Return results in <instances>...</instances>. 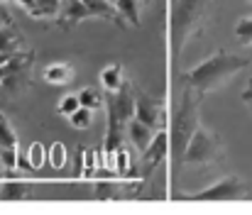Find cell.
Masks as SVG:
<instances>
[{
	"instance_id": "44dd1931",
	"label": "cell",
	"mask_w": 252,
	"mask_h": 215,
	"mask_svg": "<svg viewBox=\"0 0 252 215\" xmlns=\"http://www.w3.org/2000/svg\"><path fill=\"white\" fill-rule=\"evenodd\" d=\"M79 103L84 105V108H98L100 103H103V98H100V93L98 91H93V88H84L81 93H79Z\"/></svg>"
},
{
	"instance_id": "4fadbf2b",
	"label": "cell",
	"mask_w": 252,
	"mask_h": 215,
	"mask_svg": "<svg viewBox=\"0 0 252 215\" xmlns=\"http://www.w3.org/2000/svg\"><path fill=\"white\" fill-rule=\"evenodd\" d=\"M115 12L120 17V22L125 25H140V2L137 0H118L115 2Z\"/></svg>"
},
{
	"instance_id": "30bf717a",
	"label": "cell",
	"mask_w": 252,
	"mask_h": 215,
	"mask_svg": "<svg viewBox=\"0 0 252 215\" xmlns=\"http://www.w3.org/2000/svg\"><path fill=\"white\" fill-rule=\"evenodd\" d=\"M155 127H150V125H145V123H140V120H130V125H127V137H130V142H132V147L137 149V152H145L147 147H150V142H152V137H155Z\"/></svg>"
},
{
	"instance_id": "6da1fadb",
	"label": "cell",
	"mask_w": 252,
	"mask_h": 215,
	"mask_svg": "<svg viewBox=\"0 0 252 215\" xmlns=\"http://www.w3.org/2000/svg\"><path fill=\"white\" fill-rule=\"evenodd\" d=\"M213 0H174L169 15V44H171V61L179 64L186 44L201 32L208 20Z\"/></svg>"
},
{
	"instance_id": "2e32d148",
	"label": "cell",
	"mask_w": 252,
	"mask_h": 215,
	"mask_svg": "<svg viewBox=\"0 0 252 215\" xmlns=\"http://www.w3.org/2000/svg\"><path fill=\"white\" fill-rule=\"evenodd\" d=\"M81 2L91 10L93 17H103V20L120 22V17H118V12H115V5H110L108 0H81Z\"/></svg>"
},
{
	"instance_id": "d6986e66",
	"label": "cell",
	"mask_w": 252,
	"mask_h": 215,
	"mask_svg": "<svg viewBox=\"0 0 252 215\" xmlns=\"http://www.w3.org/2000/svg\"><path fill=\"white\" fill-rule=\"evenodd\" d=\"M93 115H95V110H93V108H84V105H79V108L69 115V120H71V125H74L76 130H86V127H91Z\"/></svg>"
},
{
	"instance_id": "7402d4cb",
	"label": "cell",
	"mask_w": 252,
	"mask_h": 215,
	"mask_svg": "<svg viewBox=\"0 0 252 215\" xmlns=\"http://www.w3.org/2000/svg\"><path fill=\"white\" fill-rule=\"evenodd\" d=\"M27 164H30V169H39L42 164H44V147L42 144H32L30 147V154H27Z\"/></svg>"
},
{
	"instance_id": "f1b7e54d",
	"label": "cell",
	"mask_w": 252,
	"mask_h": 215,
	"mask_svg": "<svg viewBox=\"0 0 252 215\" xmlns=\"http://www.w3.org/2000/svg\"><path fill=\"white\" fill-rule=\"evenodd\" d=\"M5 2H10V0H5Z\"/></svg>"
},
{
	"instance_id": "d4e9b609",
	"label": "cell",
	"mask_w": 252,
	"mask_h": 215,
	"mask_svg": "<svg viewBox=\"0 0 252 215\" xmlns=\"http://www.w3.org/2000/svg\"><path fill=\"white\" fill-rule=\"evenodd\" d=\"M7 25H15V20H12V15L7 10V2L0 0V27H7Z\"/></svg>"
},
{
	"instance_id": "52a82bcc",
	"label": "cell",
	"mask_w": 252,
	"mask_h": 215,
	"mask_svg": "<svg viewBox=\"0 0 252 215\" xmlns=\"http://www.w3.org/2000/svg\"><path fill=\"white\" fill-rule=\"evenodd\" d=\"M135 120H140V123H145L155 130L164 127V105H162V100L135 91Z\"/></svg>"
},
{
	"instance_id": "cb8c5ba5",
	"label": "cell",
	"mask_w": 252,
	"mask_h": 215,
	"mask_svg": "<svg viewBox=\"0 0 252 215\" xmlns=\"http://www.w3.org/2000/svg\"><path fill=\"white\" fill-rule=\"evenodd\" d=\"M49 156H52V164H54V166H62V164H64V156H66L64 144H54L52 152H49Z\"/></svg>"
},
{
	"instance_id": "603a6c76",
	"label": "cell",
	"mask_w": 252,
	"mask_h": 215,
	"mask_svg": "<svg viewBox=\"0 0 252 215\" xmlns=\"http://www.w3.org/2000/svg\"><path fill=\"white\" fill-rule=\"evenodd\" d=\"M79 105H81V103H79V95H64V98L59 100V113L69 118V115H71V113H74Z\"/></svg>"
},
{
	"instance_id": "7c38bea8",
	"label": "cell",
	"mask_w": 252,
	"mask_h": 215,
	"mask_svg": "<svg viewBox=\"0 0 252 215\" xmlns=\"http://www.w3.org/2000/svg\"><path fill=\"white\" fill-rule=\"evenodd\" d=\"M22 52V37L15 25L0 27V54H15Z\"/></svg>"
},
{
	"instance_id": "484cf974",
	"label": "cell",
	"mask_w": 252,
	"mask_h": 215,
	"mask_svg": "<svg viewBox=\"0 0 252 215\" xmlns=\"http://www.w3.org/2000/svg\"><path fill=\"white\" fill-rule=\"evenodd\" d=\"M243 103H245V108L252 113V78L248 81V88L243 91Z\"/></svg>"
},
{
	"instance_id": "5bb4252c",
	"label": "cell",
	"mask_w": 252,
	"mask_h": 215,
	"mask_svg": "<svg viewBox=\"0 0 252 215\" xmlns=\"http://www.w3.org/2000/svg\"><path fill=\"white\" fill-rule=\"evenodd\" d=\"M74 76V66L71 64H49L44 69V81L47 83H54V86H64L69 83Z\"/></svg>"
},
{
	"instance_id": "9a60e30c",
	"label": "cell",
	"mask_w": 252,
	"mask_h": 215,
	"mask_svg": "<svg viewBox=\"0 0 252 215\" xmlns=\"http://www.w3.org/2000/svg\"><path fill=\"white\" fill-rule=\"evenodd\" d=\"M125 83V73H123V66L120 64H110L100 71V86L110 93V91H118L120 86Z\"/></svg>"
},
{
	"instance_id": "f546056e",
	"label": "cell",
	"mask_w": 252,
	"mask_h": 215,
	"mask_svg": "<svg viewBox=\"0 0 252 215\" xmlns=\"http://www.w3.org/2000/svg\"><path fill=\"white\" fill-rule=\"evenodd\" d=\"M250 2H252V0H250Z\"/></svg>"
},
{
	"instance_id": "8992f818",
	"label": "cell",
	"mask_w": 252,
	"mask_h": 215,
	"mask_svg": "<svg viewBox=\"0 0 252 215\" xmlns=\"http://www.w3.org/2000/svg\"><path fill=\"white\" fill-rule=\"evenodd\" d=\"M189 201H216V203H230V201H243L248 198V191L243 186V181L238 176H225L211 186H206L203 191L189 193Z\"/></svg>"
},
{
	"instance_id": "3957f363",
	"label": "cell",
	"mask_w": 252,
	"mask_h": 215,
	"mask_svg": "<svg viewBox=\"0 0 252 215\" xmlns=\"http://www.w3.org/2000/svg\"><path fill=\"white\" fill-rule=\"evenodd\" d=\"M198 105H201V95L193 88H186L181 95L179 108L171 115V127L167 130L169 135V154H171V166H174V176H179L181 171V161H184V152L191 142L193 132L201 127L198 120Z\"/></svg>"
},
{
	"instance_id": "ac0fdd59",
	"label": "cell",
	"mask_w": 252,
	"mask_h": 215,
	"mask_svg": "<svg viewBox=\"0 0 252 215\" xmlns=\"http://www.w3.org/2000/svg\"><path fill=\"white\" fill-rule=\"evenodd\" d=\"M0 149H17V135L5 113H0Z\"/></svg>"
},
{
	"instance_id": "e0dca14e",
	"label": "cell",
	"mask_w": 252,
	"mask_h": 215,
	"mask_svg": "<svg viewBox=\"0 0 252 215\" xmlns=\"http://www.w3.org/2000/svg\"><path fill=\"white\" fill-rule=\"evenodd\" d=\"M59 10H62V0H32V12L30 15L37 17V20H44V17L57 20Z\"/></svg>"
},
{
	"instance_id": "ba28073f",
	"label": "cell",
	"mask_w": 252,
	"mask_h": 215,
	"mask_svg": "<svg viewBox=\"0 0 252 215\" xmlns=\"http://www.w3.org/2000/svg\"><path fill=\"white\" fill-rule=\"evenodd\" d=\"M88 17H93L91 15V10L86 7L81 0H66V2H62V10H59V15H57V22H59V27L64 30V32H69V30H74L79 22H84Z\"/></svg>"
},
{
	"instance_id": "ffe728a7",
	"label": "cell",
	"mask_w": 252,
	"mask_h": 215,
	"mask_svg": "<svg viewBox=\"0 0 252 215\" xmlns=\"http://www.w3.org/2000/svg\"><path fill=\"white\" fill-rule=\"evenodd\" d=\"M235 37H238V42H240V44L250 47L252 44V17H243V20H238V25H235Z\"/></svg>"
},
{
	"instance_id": "5b68a950",
	"label": "cell",
	"mask_w": 252,
	"mask_h": 215,
	"mask_svg": "<svg viewBox=\"0 0 252 215\" xmlns=\"http://www.w3.org/2000/svg\"><path fill=\"white\" fill-rule=\"evenodd\" d=\"M220 154H223L220 140L213 132H208L206 127H198L186 147V152H184L181 169L184 166H211L220 159Z\"/></svg>"
},
{
	"instance_id": "4316f807",
	"label": "cell",
	"mask_w": 252,
	"mask_h": 215,
	"mask_svg": "<svg viewBox=\"0 0 252 215\" xmlns=\"http://www.w3.org/2000/svg\"><path fill=\"white\" fill-rule=\"evenodd\" d=\"M108 2H110V5H115V2H118V0H108Z\"/></svg>"
},
{
	"instance_id": "9c48e42d",
	"label": "cell",
	"mask_w": 252,
	"mask_h": 215,
	"mask_svg": "<svg viewBox=\"0 0 252 215\" xmlns=\"http://www.w3.org/2000/svg\"><path fill=\"white\" fill-rule=\"evenodd\" d=\"M142 154H145V159H147V166H152V169L167 159V156H169V135H167V127H159V130L155 132V137H152L150 147H147Z\"/></svg>"
},
{
	"instance_id": "7a4b0ae2",
	"label": "cell",
	"mask_w": 252,
	"mask_h": 215,
	"mask_svg": "<svg viewBox=\"0 0 252 215\" xmlns=\"http://www.w3.org/2000/svg\"><path fill=\"white\" fill-rule=\"evenodd\" d=\"M250 66L248 57L240 54H230V52H216L213 57H208L206 61H201L198 66H193L186 73V83L189 88H193L198 95L206 93H216L220 91L230 78H235L243 69Z\"/></svg>"
},
{
	"instance_id": "277c9868",
	"label": "cell",
	"mask_w": 252,
	"mask_h": 215,
	"mask_svg": "<svg viewBox=\"0 0 252 215\" xmlns=\"http://www.w3.org/2000/svg\"><path fill=\"white\" fill-rule=\"evenodd\" d=\"M108 132H105V152H120L130 120L135 118V88L132 83H123L118 91L108 93Z\"/></svg>"
},
{
	"instance_id": "83f0119b",
	"label": "cell",
	"mask_w": 252,
	"mask_h": 215,
	"mask_svg": "<svg viewBox=\"0 0 252 215\" xmlns=\"http://www.w3.org/2000/svg\"><path fill=\"white\" fill-rule=\"evenodd\" d=\"M0 174H2V166H0Z\"/></svg>"
},
{
	"instance_id": "8fae6325",
	"label": "cell",
	"mask_w": 252,
	"mask_h": 215,
	"mask_svg": "<svg viewBox=\"0 0 252 215\" xmlns=\"http://www.w3.org/2000/svg\"><path fill=\"white\" fill-rule=\"evenodd\" d=\"M34 186L27 181H2L0 184V201H27L32 198Z\"/></svg>"
}]
</instances>
